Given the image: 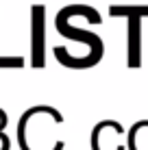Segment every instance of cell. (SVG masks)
I'll use <instances>...</instances> for the list:
<instances>
[{
    "label": "cell",
    "instance_id": "3957f363",
    "mask_svg": "<svg viewBox=\"0 0 148 150\" xmlns=\"http://www.w3.org/2000/svg\"><path fill=\"white\" fill-rule=\"evenodd\" d=\"M131 59H129V63L133 65H140V18H131Z\"/></svg>",
    "mask_w": 148,
    "mask_h": 150
},
{
    "label": "cell",
    "instance_id": "7a4b0ae2",
    "mask_svg": "<svg viewBox=\"0 0 148 150\" xmlns=\"http://www.w3.org/2000/svg\"><path fill=\"white\" fill-rule=\"evenodd\" d=\"M129 150H148V120L137 122L129 131Z\"/></svg>",
    "mask_w": 148,
    "mask_h": 150
},
{
    "label": "cell",
    "instance_id": "277c9868",
    "mask_svg": "<svg viewBox=\"0 0 148 150\" xmlns=\"http://www.w3.org/2000/svg\"><path fill=\"white\" fill-rule=\"evenodd\" d=\"M113 15H148V9H111Z\"/></svg>",
    "mask_w": 148,
    "mask_h": 150
},
{
    "label": "cell",
    "instance_id": "6da1fadb",
    "mask_svg": "<svg viewBox=\"0 0 148 150\" xmlns=\"http://www.w3.org/2000/svg\"><path fill=\"white\" fill-rule=\"evenodd\" d=\"M44 7H33V65H44Z\"/></svg>",
    "mask_w": 148,
    "mask_h": 150
}]
</instances>
